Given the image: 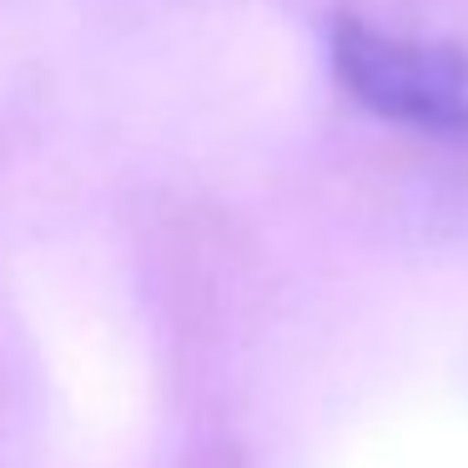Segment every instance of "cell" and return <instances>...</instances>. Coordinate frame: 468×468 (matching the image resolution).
<instances>
[{
    "label": "cell",
    "mask_w": 468,
    "mask_h": 468,
    "mask_svg": "<svg viewBox=\"0 0 468 468\" xmlns=\"http://www.w3.org/2000/svg\"><path fill=\"white\" fill-rule=\"evenodd\" d=\"M333 71L363 112L468 146V51L367 21L333 26Z\"/></svg>",
    "instance_id": "obj_1"
}]
</instances>
